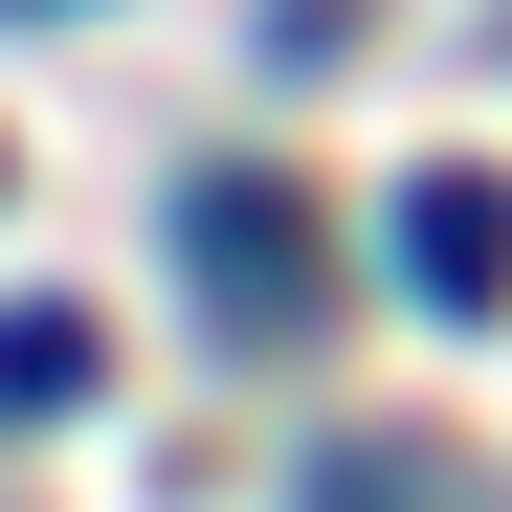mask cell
Masks as SVG:
<instances>
[{"mask_svg": "<svg viewBox=\"0 0 512 512\" xmlns=\"http://www.w3.org/2000/svg\"><path fill=\"white\" fill-rule=\"evenodd\" d=\"M401 268L446 290V312H490V290H512V201H490V179H423V201H401Z\"/></svg>", "mask_w": 512, "mask_h": 512, "instance_id": "1", "label": "cell"}, {"mask_svg": "<svg viewBox=\"0 0 512 512\" xmlns=\"http://www.w3.org/2000/svg\"><path fill=\"white\" fill-rule=\"evenodd\" d=\"M312 512H468V490H446V468H423V446H357V468H334Z\"/></svg>", "mask_w": 512, "mask_h": 512, "instance_id": "2", "label": "cell"}]
</instances>
